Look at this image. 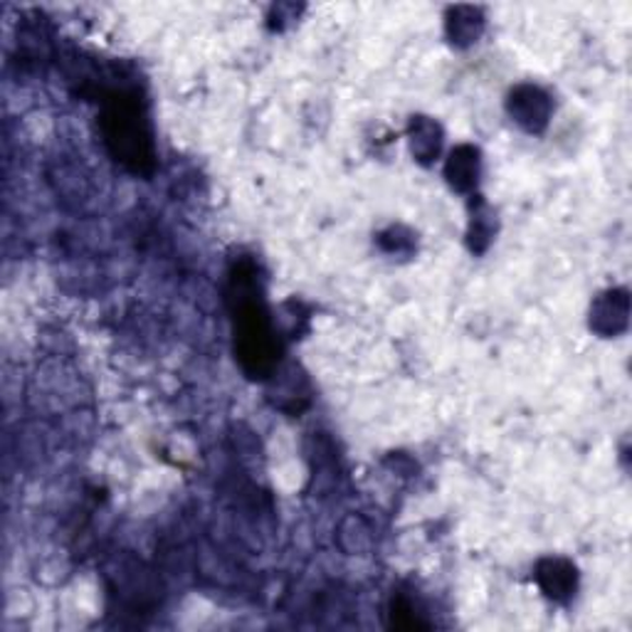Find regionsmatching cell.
<instances>
[{
    "label": "cell",
    "mask_w": 632,
    "mask_h": 632,
    "mask_svg": "<svg viewBox=\"0 0 632 632\" xmlns=\"http://www.w3.org/2000/svg\"><path fill=\"white\" fill-rule=\"evenodd\" d=\"M482 27H485V21L477 8H455V11H452V17L448 21L450 40L460 47L477 43V37L482 35Z\"/></svg>",
    "instance_id": "obj_8"
},
{
    "label": "cell",
    "mask_w": 632,
    "mask_h": 632,
    "mask_svg": "<svg viewBox=\"0 0 632 632\" xmlns=\"http://www.w3.org/2000/svg\"><path fill=\"white\" fill-rule=\"evenodd\" d=\"M551 97L534 84H522L509 97V115L529 134H541L551 119Z\"/></svg>",
    "instance_id": "obj_3"
},
{
    "label": "cell",
    "mask_w": 632,
    "mask_h": 632,
    "mask_svg": "<svg viewBox=\"0 0 632 632\" xmlns=\"http://www.w3.org/2000/svg\"><path fill=\"white\" fill-rule=\"evenodd\" d=\"M628 314H630L628 291L622 289L606 291V295H600L593 301L591 329L600 336H618L628 329Z\"/></svg>",
    "instance_id": "obj_4"
},
{
    "label": "cell",
    "mask_w": 632,
    "mask_h": 632,
    "mask_svg": "<svg viewBox=\"0 0 632 632\" xmlns=\"http://www.w3.org/2000/svg\"><path fill=\"white\" fill-rule=\"evenodd\" d=\"M230 311L235 354H238L242 371L250 379H267L279 361V338L270 322L258 272L248 262L230 277Z\"/></svg>",
    "instance_id": "obj_1"
},
{
    "label": "cell",
    "mask_w": 632,
    "mask_h": 632,
    "mask_svg": "<svg viewBox=\"0 0 632 632\" xmlns=\"http://www.w3.org/2000/svg\"><path fill=\"white\" fill-rule=\"evenodd\" d=\"M448 183L457 193L475 191L479 181V151L475 146H457L445 164Z\"/></svg>",
    "instance_id": "obj_6"
},
{
    "label": "cell",
    "mask_w": 632,
    "mask_h": 632,
    "mask_svg": "<svg viewBox=\"0 0 632 632\" xmlns=\"http://www.w3.org/2000/svg\"><path fill=\"white\" fill-rule=\"evenodd\" d=\"M536 583L546 598L556 603H569L579 588V573L575 565L565 559H544L536 565Z\"/></svg>",
    "instance_id": "obj_5"
},
{
    "label": "cell",
    "mask_w": 632,
    "mask_h": 632,
    "mask_svg": "<svg viewBox=\"0 0 632 632\" xmlns=\"http://www.w3.org/2000/svg\"><path fill=\"white\" fill-rule=\"evenodd\" d=\"M442 148V129L438 121L428 117H415L410 121V151L420 164H432Z\"/></svg>",
    "instance_id": "obj_7"
},
{
    "label": "cell",
    "mask_w": 632,
    "mask_h": 632,
    "mask_svg": "<svg viewBox=\"0 0 632 632\" xmlns=\"http://www.w3.org/2000/svg\"><path fill=\"white\" fill-rule=\"evenodd\" d=\"M102 136L109 154L134 174L154 171V131L134 92H111L102 111Z\"/></svg>",
    "instance_id": "obj_2"
}]
</instances>
